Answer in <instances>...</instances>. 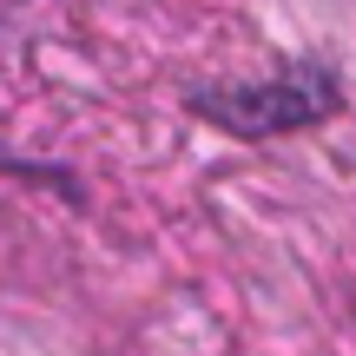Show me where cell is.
<instances>
[{"label":"cell","instance_id":"1","mask_svg":"<svg viewBox=\"0 0 356 356\" xmlns=\"http://www.w3.org/2000/svg\"><path fill=\"white\" fill-rule=\"evenodd\" d=\"M185 106L204 119V126L231 132V139H244V145H264V139H284V132H304V126L337 119L343 92H337V73L323 60H291L284 73H270V79L191 86Z\"/></svg>","mask_w":356,"mask_h":356}]
</instances>
